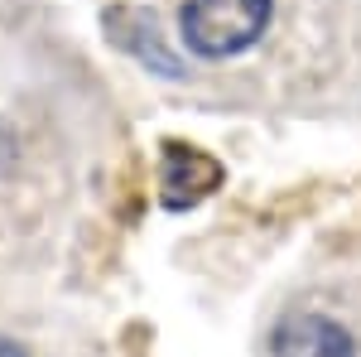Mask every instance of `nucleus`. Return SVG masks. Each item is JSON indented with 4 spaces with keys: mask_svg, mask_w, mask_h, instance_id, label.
<instances>
[{
    "mask_svg": "<svg viewBox=\"0 0 361 357\" xmlns=\"http://www.w3.org/2000/svg\"><path fill=\"white\" fill-rule=\"evenodd\" d=\"M270 25V0H183V44L207 58L250 49Z\"/></svg>",
    "mask_w": 361,
    "mask_h": 357,
    "instance_id": "nucleus-1",
    "label": "nucleus"
},
{
    "mask_svg": "<svg viewBox=\"0 0 361 357\" xmlns=\"http://www.w3.org/2000/svg\"><path fill=\"white\" fill-rule=\"evenodd\" d=\"M222 184V165L212 155H202L193 145L173 140L164 145V169H159V193H164V208H193L197 198Z\"/></svg>",
    "mask_w": 361,
    "mask_h": 357,
    "instance_id": "nucleus-2",
    "label": "nucleus"
},
{
    "mask_svg": "<svg viewBox=\"0 0 361 357\" xmlns=\"http://www.w3.org/2000/svg\"><path fill=\"white\" fill-rule=\"evenodd\" d=\"M279 357H357L347 329H337L323 314H294L284 329L275 333Z\"/></svg>",
    "mask_w": 361,
    "mask_h": 357,
    "instance_id": "nucleus-3",
    "label": "nucleus"
},
{
    "mask_svg": "<svg viewBox=\"0 0 361 357\" xmlns=\"http://www.w3.org/2000/svg\"><path fill=\"white\" fill-rule=\"evenodd\" d=\"M0 357H25L20 348H10V343H0Z\"/></svg>",
    "mask_w": 361,
    "mask_h": 357,
    "instance_id": "nucleus-4",
    "label": "nucleus"
}]
</instances>
